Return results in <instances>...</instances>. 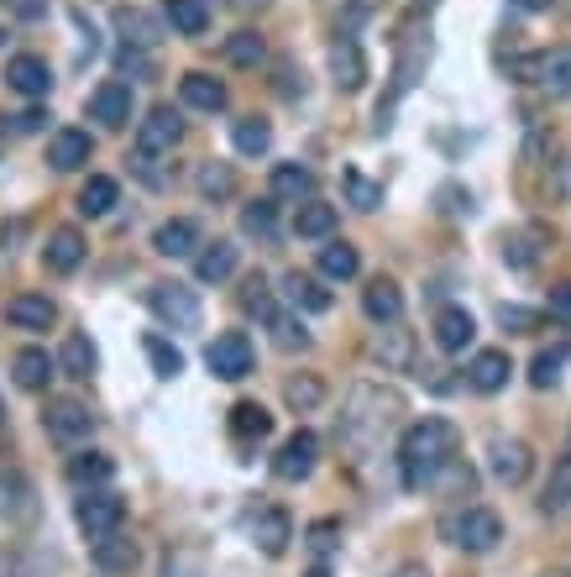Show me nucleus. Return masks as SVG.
Masks as SVG:
<instances>
[{
  "label": "nucleus",
  "instance_id": "39",
  "mask_svg": "<svg viewBox=\"0 0 571 577\" xmlns=\"http://www.w3.org/2000/svg\"><path fill=\"white\" fill-rule=\"evenodd\" d=\"M95 341L90 337H69L64 341V347H58V367H64V373H69V378H90V373H95Z\"/></svg>",
  "mask_w": 571,
  "mask_h": 577
},
{
  "label": "nucleus",
  "instance_id": "43",
  "mask_svg": "<svg viewBox=\"0 0 571 577\" xmlns=\"http://www.w3.org/2000/svg\"><path fill=\"white\" fill-rule=\"evenodd\" d=\"M142 347H147V362H152V373H158V378H179V373H184V352H179L173 341L147 337Z\"/></svg>",
  "mask_w": 571,
  "mask_h": 577
},
{
  "label": "nucleus",
  "instance_id": "57",
  "mask_svg": "<svg viewBox=\"0 0 571 577\" xmlns=\"http://www.w3.org/2000/svg\"><path fill=\"white\" fill-rule=\"evenodd\" d=\"M305 577H331V573H326V567H310V573H305Z\"/></svg>",
  "mask_w": 571,
  "mask_h": 577
},
{
  "label": "nucleus",
  "instance_id": "13",
  "mask_svg": "<svg viewBox=\"0 0 571 577\" xmlns=\"http://www.w3.org/2000/svg\"><path fill=\"white\" fill-rule=\"evenodd\" d=\"M152 247H158L163 258H199V247H205V231H199V220L173 216V220H163V226H158Z\"/></svg>",
  "mask_w": 571,
  "mask_h": 577
},
{
  "label": "nucleus",
  "instance_id": "9",
  "mask_svg": "<svg viewBox=\"0 0 571 577\" xmlns=\"http://www.w3.org/2000/svg\"><path fill=\"white\" fill-rule=\"evenodd\" d=\"M43 426H48V435L58 446H79V441H90V431H95V415H90V405H79V399H48Z\"/></svg>",
  "mask_w": 571,
  "mask_h": 577
},
{
  "label": "nucleus",
  "instance_id": "11",
  "mask_svg": "<svg viewBox=\"0 0 571 577\" xmlns=\"http://www.w3.org/2000/svg\"><path fill=\"white\" fill-rule=\"evenodd\" d=\"M5 84L16 90V95H26V100H48V90H53V69L37 58V53H16L11 64H5Z\"/></svg>",
  "mask_w": 571,
  "mask_h": 577
},
{
  "label": "nucleus",
  "instance_id": "27",
  "mask_svg": "<svg viewBox=\"0 0 571 577\" xmlns=\"http://www.w3.org/2000/svg\"><path fill=\"white\" fill-rule=\"evenodd\" d=\"M267 194H273V200H294V205H299V200H315V173L305 169V163H278L273 179H267Z\"/></svg>",
  "mask_w": 571,
  "mask_h": 577
},
{
  "label": "nucleus",
  "instance_id": "60",
  "mask_svg": "<svg viewBox=\"0 0 571 577\" xmlns=\"http://www.w3.org/2000/svg\"><path fill=\"white\" fill-rule=\"evenodd\" d=\"M0 43H5V32H0Z\"/></svg>",
  "mask_w": 571,
  "mask_h": 577
},
{
  "label": "nucleus",
  "instance_id": "48",
  "mask_svg": "<svg viewBox=\"0 0 571 577\" xmlns=\"http://www.w3.org/2000/svg\"><path fill=\"white\" fill-rule=\"evenodd\" d=\"M540 505H546V514L550 509H571V452L550 467V483H546V499H540Z\"/></svg>",
  "mask_w": 571,
  "mask_h": 577
},
{
  "label": "nucleus",
  "instance_id": "19",
  "mask_svg": "<svg viewBox=\"0 0 571 577\" xmlns=\"http://www.w3.org/2000/svg\"><path fill=\"white\" fill-rule=\"evenodd\" d=\"M90 116H95L100 126H126V121H132V84L105 79L95 95H90Z\"/></svg>",
  "mask_w": 571,
  "mask_h": 577
},
{
  "label": "nucleus",
  "instance_id": "8",
  "mask_svg": "<svg viewBox=\"0 0 571 577\" xmlns=\"http://www.w3.org/2000/svg\"><path fill=\"white\" fill-rule=\"evenodd\" d=\"M205 367H210L220 384H241L247 373H252V341L241 337V331H226V337H215L205 347Z\"/></svg>",
  "mask_w": 571,
  "mask_h": 577
},
{
  "label": "nucleus",
  "instance_id": "46",
  "mask_svg": "<svg viewBox=\"0 0 571 577\" xmlns=\"http://www.w3.org/2000/svg\"><path fill=\"white\" fill-rule=\"evenodd\" d=\"M341 184H346V200H352L357 211H378V205H382V184H373L367 173L346 169V173H341Z\"/></svg>",
  "mask_w": 571,
  "mask_h": 577
},
{
  "label": "nucleus",
  "instance_id": "35",
  "mask_svg": "<svg viewBox=\"0 0 571 577\" xmlns=\"http://www.w3.org/2000/svg\"><path fill=\"white\" fill-rule=\"evenodd\" d=\"M116 32L126 48H152V43H158V22H152L147 11H137V5H121L116 11Z\"/></svg>",
  "mask_w": 571,
  "mask_h": 577
},
{
  "label": "nucleus",
  "instance_id": "25",
  "mask_svg": "<svg viewBox=\"0 0 571 577\" xmlns=\"http://www.w3.org/2000/svg\"><path fill=\"white\" fill-rule=\"evenodd\" d=\"M425 64H430V43L420 32H409L404 43H399V64H393V95L414 90V79L425 73Z\"/></svg>",
  "mask_w": 571,
  "mask_h": 577
},
{
  "label": "nucleus",
  "instance_id": "30",
  "mask_svg": "<svg viewBox=\"0 0 571 577\" xmlns=\"http://www.w3.org/2000/svg\"><path fill=\"white\" fill-rule=\"evenodd\" d=\"M220 58H226L231 69H262V64H267V43H262L252 26H241V32H231V37H226Z\"/></svg>",
  "mask_w": 571,
  "mask_h": 577
},
{
  "label": "nucleus",
  "instance_id": "33",
  "mask_svg": "<svg viewBox=\"0 0 571 577\" xmlns=\"http://www.w3.org/2000/svg\"><path fill=\"white\" fill-rule=\"evenodd\" d=\"M95 567L100 573H132L137 567V541H126V535H100L95 541Z\"/></svg>",
  "mask_w": 571,
  "mask_h": 577
},
{
  "label": "nucleus",
  "instance_id": "36",
  "mask_svg": "<svg viewBox=\"0 0 571 577\" xmlns=\"http://www.w3.org/2000/svg\"><path fill=\"white\" fill-rule=\"evenodd\" d=\"M335 231V205H320V200H305L299 216H294V237L305 241H326Z\"/></svg>",
  "mask_w": 571,
  "mask_h": 577
},
{
  "label": "nucleus",
  "instance_id": "14",
  "mask_svg": "<svg viewBox=\"0 0 571 577\" xmlns=\"http://www.w3.org/2000/svg\"><path fill=\"white\" fill-rule=\"evenodd\" d=\"M179 100L190 105V111H205V116H215V111H226V100H231V90L215 79V73H199L190 69L184 79H179Z\"/></svg>",
  "mask_w": 571,
  "mask_h": 577
},
{
  "label": "nucleus",
  "instance_id": "2",
  "mask_svg": "<svg viewBox=\"0 0 571 577\" xmlns=\"http://www.w3.org/2000/svg\"><path fill=\"white\" fill-rule=\"evenodd\" d=\"M399 420H404V399L393 394V388L382 384H357L352 388V399L341 409V441L367 457V452H378L382 435L399 431Z\"/></svg>",
  "mask_w": 571,
  "mask_h": 577
},
{
  "label": "nucleus",
  "instance_id": "16",
  "mask_svg": "<svg viewBox=\"0 0 571 577\" xmlns=\"http://www.w3.org/2000/svg\"><path fill=\"white\" fill-rule=\"evenodd\" d=\"M488 473H493V478L499 483H509V488H519L524 478H529V446H524V441H493V446H488Z\"/></svg>",
  "mask_w": 571,
  "mask_h": 577
},
{
  "label": "nucleus",
  "instance_id": "20",
  "mask_svg": "<svg viewBox=\"0 0 571 577\" xmlns=\"http://www.w3.org/2000/svg\"><path fill=\"white\" fill-rule=\"evenodd\" d=\"M509 378H514V362H509V352H499V347L477 352L472 367H467V384H472L477 394H499Z\"/></svg>",
  "mask_w": 571,
  "mask_h": 577
},
{
  "label": "nucleus",
  "instance_id": "55",
  "mask_svg": "<svg viewBox=\"0 0 571 577\" xmlns=\"http://www.w3.org/2000/svg\"><path fill=\"white\" fill-rule=\"evenodd\" d=\"M388 577H430V573H425V567H420V562H404V567H393V573H388Z\"/></svg>",
  "mask_w": 571,
  "mask_h": 577
},
{
  "label": "nucleus",
  "instance_id": "23",
  "mask_svg": "<svg viewBox=\"0 0 571 577\" xmlns=\"http://www.w3.org/2000/svg\"><path fill=\"white\" fill-rule=\"evenodd\" d=\"M252 541L262 546V556H284L288 541H294V520H288L284 509H258V520H252Z\"/></svg>",
  "mask_w": 571,
  "mask_h": 577
},
{
  "label": "nucleus",
  "instance_id": "41",
  "mask_svg": "<svg viewBox=\"0 0 571 577\" xmlns=\"http://www.w3.org/2000/svg\"><path fill=\"white\" fill-rule=\"evenodd\" d=\"M284 405L299 409V415H310V409L326 405V384H320L315 373H299V378H288L284 384Z\"/></svg>",
  "mask_w": 571,
  "mask_h": 577
},
{
  "label": "nucleus",
  "instance_id": "29",
  "mask_svg": "<svg viewBox=\"0 0 571 577\" xmlns=\"http://www.w3.org/2000/svg\"><path fill=\"white\" fill-rule=\"evenodd\" d=\"M116 478V457H105V452H79V457L69 462V483L73 488H105V483Z\"/></svg>",
  "mask_w": 571,
  "mask_h": 577
},
{
  "label": "nucleus",
  "instance_id": "51",
  "mask_svg": "<svg viewBox=\"0 0 571 577\" xmlns=\"http://www.w3.org/2000/svg\"><path fill=\"white\" fill-rule=\"evenodd\" d=\"M335 535H341V525H335V520H320V525H310V552L320 556V562L335 552Z\"/></svg>",
  "mask_w": 571,
  "mask_h": 577
},
{
  "label": "nucleus",
  "instance_id": "38",
  "mask_svg": "<svg viewBox=\"0 0 571 577\" xmlns=\"http://www.w3.org/2000/svg\"><path fill=\"white\" fill-rule=\"evenodd\" d=\"M267 431H273V415H267L258 399H241V405L231 409V435H237V441H262Z\"/></svg>",
  "mask_w": 571,
  "mask_h": 577
},
{
  "label": "nucleus",
  "instance_id": "50",
  "mask_svg": "<svg viewBox=\"0 0 571 577\" xmlns=\"http://www.w3.org/2000/svg\"><path fill=\"white\" fill-rule=\"evenodd\" d=\"M499 326H503V331H535V326H540V310H524V305H503V310H499Z\"/></svg>",
  "mask_w": 571,
  "mask_h": 577
},
{
  "label": "nucleus",
  "instance_id": "31",
  "mask_svg": "<svg viewBox=\"0 0 571 577\" xmlns=\"http://www.w3.org/2000/svg\"><path fill=\"white\" fill-rule=\"evenodd\" d=\"M168 26L179 32V37H205L210 32V5L205 0H168Z\"/></svg>",
  "mask_w": 571,
  "mask_h": 577
},
{
  "label": "nucleus",
  "instance_id": "21",
  "mask_svg": "<svg viewBox=\"0 0 571 577\" xmlns=\"http://www.w3.org/2000/svg\"><path fill=\"white\" fill-rule=\"evenodd\" d=\"M362 310H367V320H378V326H393L404 315V288L393 284V279H373V284L362 288Z\"/></svg>",
  "mask_w": 571,
  "mask_h": 577
},
{
  "label": "nucleus",
  "instance_id": "22",
  "mask_svg": "<svg viewBox=\"0 0 571 577\" xmlns=\"http://www.w3.org/2000/svg\"><path fill=\"white\" fill-rule=\"evenodd\" d=\"M472 337H477V320L461 305H446V310L435 315V347L441 352H467Z\"/></svg>",
  "mask_w": 571,
  "mask_h": 577
},
{
  "label": "nucleus",
  "instance_id": "59",
  "mask_svg": "<svg viewBox=\"0 0 571 577\" xmlns=\"http://www.w3.org/2000/svg\"><path fill=\"white\" fill-rule=\"evenodd\" d=\"M0 420H5V405H0Z\"/></svg>",
  "mask_w": 571,
  "mask_h": 577
},
{
  "label": "nucleus",
  "instance_id": "28",
  "mask_svg": "<svg viewBox=\"0 0 571 577\" xmlns=\"http://www.w3.org/2000/svg\"><path fill=\"white\" fill-rule=\"evenodd\" d=\"M116 200H121V184H116V179H105V173H90V179H84V190H79V216H90V220L111 216V211H116Z\"/></svg>",
  "mask_w": 571,
  "mask_h": 577
},
{
  "label": "nucleus",
  "instance_id": "7",
  "mask_svg": "<svg viewBox=\"0 0 571 577\" xmlns=\"http://www.w3.org/2000/svg\"><path fill=\"white\" fill-rule=\"evenodd\" d=\"M184 137V116L173 105H152L142 121H137V158H158V152H173Z\"/></svg>",
  "mask_w": 571,
  "mask_h": 577
},
{
  "label": "nucleus",
  "instance_id": "12",
  "mask_svg": "<svg viewBox=\"0 0 571 577\" xmlns=\"http://www.w3.org/2000/svg\"><path fill=\"white\" fill-rule=\"evenodd\" d=\"M90 152H95L90 132H79V126H64V132H53V137H48V169L73 173V169H84V163H90Z\"/></svg>",
  "mask_w": 571,
  "mask_h": 577
},
{
  "label": "nucleus",
  "instance_id": "53",
  "mask_svg": "<svg viewBox=\"0 0 571 577\" xmlns=\"http://www.w3.org/2000/svg\"><path fill=\"white\" fill-rule=\"evenodd\" d=\"M43 126H48V111H37V105L16 116V132H43Z\"/></svg>",
  "mask_w": 571,
  "mask_h": 577
},
{
  "label": "nucleus",
  "instance_id": "5",
  "mask_svg": "<svg viewBox=\"0 0 571 577\" xmlns=\"http://www.w3.org/2000/svg\"><path fill=\"white\" fill-rule=\"evenodd\" d=\"M73 520H79V530H84L90 541H100V535H116L121 520H126V499H121V494H111V488H90V494L73 505Z\"/></svg>",
  "mask_w": 571,
  "mask_h": 577
},
{
  "label": "nucleus",
  "instance_id": "17",
  "mask_svg": "<svg viewBox=\"0 0 571 577\" xmlns=\"http://www.w3.org/2000/svg\"><path fill=\"white\" fill-rule=\"evenodd\" d=\"M331 73H335V90H346V95H357L362 84H367V58L352 37H335L331 43Z\"/></svg>",
  "mask_w": 571,
  "mask_h": 577
},
{
  "label": "nucleus",
  "instance_id": "32",
  "mask_svg": "<svg viewBox=\"0 0 571 577\" xmlns=\"http://www.w3.org/2000/svg\"><path fill=\"white\" fill-rule=\"evenodd\" d=\"M194 273H199V284H226V279L237 273V247H231V241L205 247V252L194 258Z\"/></svg>",
  "mask_w": 571,
  "mask_h": 577
},
{
  "label": "nucleus",
  "instance_id": "40",
  "mask_svg": "<svg viewBox=\"0 0 571 577\" xmlns=\"http://www.w3.org/2000/svg\"><path fill=\"white\" fill-rule=\"evenodd\" d=\"M231 143H237L241 158H262V152L273 147V126H267V121H258V116H247V121H237V126H231Z\"/></svg>",
  "mask_w": 571,
  "mask_h": 577
},
{
  "label": "nucleus",
  "instance_id": "52",
  "mask_svg": "<svg viewBox=\"0 0 571 577\" xmlns=\"http://www.w3.org/2000/svg\"><path fill=\"white\" fill-rule=\"evenodd\" d=\"M546 310L556 315V320H567V326H571V284H556V288H550Z\"/></svg>",
  "mask_w": 571,
  "mask_h": 577
},
{
  "label": "nucleus",
  "instance_id": "37",
  "mask_svg": "<svg viewBox=\"0 0 571 577\" xmlns=\"http://www.w3.org/2000/svg\"><path fill=\"white\" fill-rule=\"evenodd\" d=\"M357 268H362V258L352 241H326V247H320V273H326V279L346 284V279H357Z\"/></svg>",
  "mask_w": 571,
  "mask_h": 577
},
{
  "label": "nucleus",
  "instance_id": "15",
  "mask_svg": "<svg viewBox=\"0 0 571 577\" xmlns=\"http://www.w3.org/2000/svg\"><path fill=\"white\" fill-rule=\"evenodd\" d=\"M5 320H11L16 331H53L58 305H53L48 294H16V299H5Z\"/></svg>",
  "mask_w": 571,
  "mask_h": 577
},
{
  "label": "nucleus",
  "instance_id": "24",
  "mask_svg": "<svg viewBox=\"0 0 571 577\" xmlns=\"http://www.w3.org/2000/svg\"><path fill=\"white\" fill-rule=\"evenodd\" d=\"M43 263H48L53 273H73V268L84 263V237H79V226H58V231H48Z\"/></svg>",
  "mask_w": 571,
  "mask_h": 577
},
{
  "label": "nucleus",
  "instance_id": "18",
  "mask_svg": "<svg viewBox=\"0 0 571 577\" xmlns=\"http://www.w3.org/2000/svg\"><path fill=\"white\" fill-rule=\"evenodd\" d=\"M373 358L382 367H393V373H414V337L393 320V326H382L378 337H373Z\"/></svg>",
  "mask_w": 571,
  "mask_h": 577
},
{
  "label": "nucleus",
  "instance_id": "6",
  "mask_svg": "<svg viewBox=\"0 0 571 577\" xmlns=\"http://www.w3.org/2000/svg\"><path fill=\"white\" fill-rule=\"evenodd\" d=\"M514 73L529 79V84H540V90H550V95H571V43L535 53V58H519Z\"/></svg>",
  "mask_w": 571,
  "mask_h": 577
},
{
  "label": "nucleus",
  "instance_id": "34",
  "mask_svg": "<svg viewBox=\"0 0 571 577\" xmlns=\"http://www.w3.org/2000/svg\"><path fill=\"white\" fill-rule=\"evenodd\" d=\"M284 294H288V305H305V310H315V315L331 310V288L320 284V279H310V273H299V268L284 279Z\"/></svg>",
  "mask_w": 571,
  "mask_h": 577
},
{
  "label": "nucleus",
  "instance_id": "3",
  "mask_svg": "<svg viewBox=\"0 0 571 577\" xmlns=\"http://www.w3.org/2000/svg\"><path fill=\"white\" fill-rule=\"evenodd\" d=\"M446 535H452V546H461V552H472V556H482V552H493L503 541V520L493 514V509H461V514H452L446 520Z\"/></svg>",
  "mask_w": 571,
  "mask_h": 577
},
{
  "label": "nucleus",
  "instance_id": "42",
  "mask_svg": "<svg viewBox=\"0 0 571 577\" xmlns=\"http://www.w3.org/2000/svg\"><path fill=\"white\" fill-rule=\"evenodd\" d=\"M241 231H247V237H258V241H273V237H278V205H273V200L247 205V211H241Z\"/></svg>",
  "mask_w": 571,
  "mask_h": 577
},
{
  "label": "nucleus",
  "instance_id": "54",
  "mask_svg": "<svg viewBox=\"0 0 571 577\" xmlns=\"http://www.w3.org/2000/svg\"><path fill=\"white\" fill-rule=\"evenodd\" d=\"M373 5H378V0H352V11H346V26H357L362 16H367V11H373Z\"/></svg>",
  "mask_w": 571,
  "mask_h": 577
},
{
  "label": "nucleus",
  "instance_id": "44",
  "mask_svg": "<svg viewBox=\"0 0 571 577\" xmlns=\"http://www.w3.org/2000/svg\"><path fill=\"white\" fill-rule=\"evenodd\" d=\"M194 184H199L205 200H231V194H237V173H231V163H205Z\"/></svg>",
  "mask_w": 571,
  "mask_h": 577
},
{
  "label": "nucleus",
  "instance_id": "10",
  "mask_svg": "<svg viewBox=\"0 0 571 577\" xmlns=\"http://www.w3.org/2000/svg\"><path fill=\"white\" fill-rule=\"evenodd\" d=\"M315 462H320V441H315V431H294L278 446V457H273V473L284 483H305L315 473Z\"/></svg>",
  "mask_w": 571,
  "mask_h": 577
},
{
  "label": "nucleus",
  "instance_id": "26",
  "mask_svg": "<svg viewBox=\"0 0 571 577\" xmlns=\"http://www.w3.org/2000/svg\"><path fill=\"white\" fill-rule=\"evenodd\" d=\"M11 373H16V388L37 394V388H48V378L58 373V362H53L43 347H22V352L11 358Z\"/></svg>",
  "mask_w": 571,
  "mask_h": 577
},
{
  "label": "nucleus",
  "instance_id": "47",
  "mask_svg": "<svg viewBox=\"0 0 571 577\" xmlns=\"http://www.w3.org/2000/svg\"><path fill=\"white\" fill-rule=\"evenodd\" d=\"M267 331H273V341H278L284 352H305V347H310V331H305L294 315H278V310H273V315H267Z\"/></svg>",
  "mask_w": 571,
  "mask_h": 577
},
{
  "label": "nucleus",
  "instance_id": "1",
  "mask_svg": "<svg viewBox=\"0 0 571 577\" xmlns=\"http://www.w3.org/2000/svg\"><path fill=\"white\" fill-rule=\"evenodd\" d=\"M456 446H461V431L452 420H441V415L414 420L399 435V478H404V488H425V483L441 478L456 462Z\"/></svg>",
  "mask_w": 571,
  "mask_h": 577
},
{
  "label": "nucleus",
  "instance_id": "4",
  "mask_svg": "<svg viewBox=\"0 0 571 577\" xmlns=\"http://www.w3.org/2000/svg\"><path fill=\"white\" fill-rule=\"evenodd\" d=\"M147 305H152V315H158L163 326H173V331H199V320H205L199 294H194L190 284H152Z\"/></svg>",
  "mask_w": 571,
  "mask_h": 577
},
{
  "label": "nucleus",
  "instance_id": "45",
  "mask_svg": "<svg viewBox=\"0 0 571 577\" xmlns=\"http://www.w3.org/2000/svg\"><path fill=\"white\" fill-rule=\"evenodd\" d=\"M571 362V347H550V352H540V358L529 362V384L535 388H550L556 378H561V367Z\"/></svg>",
  "mask_w": 571,
  "mask_h": 577
},
{
  "label": "nucleus",
  "instance_id": "58",
  "mask_svg": "<svg viewBox=\"0 0 571 577\" xmlns=\"http://www.w3.org/2000/svg\"><path fill=\"white\" fill-rule=\"evenodd\" d=\"M546 577H571V573H546Z\"/></svg>",
  "mask_w": 571,
  "mask_h": 577
},
{
  "label": "nucleus",
  "instance_id": "49",
  "mask_svg": "<svg viewBox=\"0 0 571 577\" xmlns=\"http://www.w3.org/2000/svg\"><path fill=\"white\" fill-rule=\"evenodd\" d=\"M535 241H540V231H519V237H509L503 241V258L514 268H529L535 263Z\"/></svg>",
  "mask_w": 571,
  "mask_h": 577
},
{
  "label": "nucleus",
  "instance_id": "56",
  "mask_svg": "<svg viewBox=\"0 0 571 577\" xmlns=\"http://www.w3.org/2000/svg\"><path fill=\"white\" fill-rule=\"evenodd\" d=\"M509 5H519V11H550L556 0H509Z\"/></svg>",
  "mask_w": 571,
  "mask_h": 577
}]
</instances>
